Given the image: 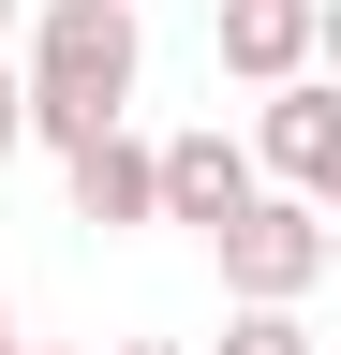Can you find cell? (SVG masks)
I'll return each mask as SVG.
<instances>
[{"mask_svg": "<svg viewBox=\"0 0 341 355\" xmlns=\"http://www.w3.org/2000/svg\"><path fill=\"white\" fill-rule=\"evenodd\" d=\"M30 60H15V119L30 148H74L90 119H134V74H149V15L134 0H30Z\"/></svg>", "mask_w": 341, "mask_h": 355, "instance_id": "6da1fadb", "label": "cell"}, {"mask_svg": "<svg viewBox=\"0 0 341 355\" xmlns=\"http://www.w3.org/2000/svg\"><path fill=\"white\" fill-rule=\"evenodd\" d=\"M208 252H223V296H312L341 237H326V193H282V178H252V193L208 222Z\"/></svg>", "mask_w": 341, "mask_h": 355, "instance_id": "7a4b0ae2", "label": "cell"}, {"mask_svg": "<svg viewBox=\"0 0 341 355\" xmlns=\"http://www.w3.org/2000/svg\"><path fill=\"white\" fill-rule=\"evenodd\" d=\"M252 178H282V193H341V89L326 74H282L267 119H252Z\"/></svg>", "mask_w": 341, "mask_h": 355, "instance_id": "3957f363", "label": "cell"}, {"mask_svg": "<svg viewBox=\"0 0 341 355\" xmlns=\"http://www.w3.org/2000/svg\"><path fill=\"white\" fill-rule=\"evenodd\" d=\"M60 193H74V222H90V237H134V222H163L149 207V133L134 119H90L60 148Z\"/></svg>", "mask_w": 341, "mask_h": 355, "instance_id": "277c9868", "label": "cell"}, {"mask_svg": "<svg viewBox=\"0 0 341 355\" xmlns=\"http://www.w3.org/2000/svg\"><path fill=\"white\" fill-rule=\"evenodd\" d=\"M238 193H252V148H238L223 119H208V133H163V148H149V207H163V222H193V237H208Z\"/></svg>", "mask_w": 341, "mask_h": 355, "instance_id": "5b68a950", "label": "cell"}, {"mask_svg": "<svg viewBox=\"0 0 341 355\" xmlns=\"http://www.w3.org/2000/svg\"><path fill=\"white\" fill-rule=\"evenodd\" d=\"M326 60V0H223V74L238 89H282Z\"/></svg>", "mask_w": 341, "mask_h": 355, "instance_id": "8992f818", "label": "cell"}, {"mask_svg": "<svg viewBox=\"0 0 341 355\" xmlns=\"http://www.w3.org/2000/svg\"><path fill=\"white\" fill-rule=\"evenodd\" d=\"M223 355H312V296H238L223 311Z\"/></svg>", "mask_w": 341, "mask_h": 355, "instance_id": "52a82bcc", "label": "cell"}, {"mask_svg": "<svg viewBox=\"0 0 341 355\" xmlns=\"http://www.w3.org/2000/svg\"><path fill=\"white\" fill-rule=\"evenodd\" d=\"M30 148V119H15V60H0V163H15Z\"/></svg>", "mask_w": 341, "mask_h": 355, "instance_id": "ba28073f", "label": "cell"}, {"mask_svg": "<svg viewBox=\"0 0 341 355\" xmlns=\"http://www.w3.org/2000/svg\"><path fill=\"white\" fill-rule=\"evenodd\" d=\"M15 15H30V0H0V44H15Z\"/></svg>", "mask_w": 341, "mask_h": 355, "instance_id": "9c48e42d", "label": "cell"}, {"mask_svg": "<svg viewBox=\"0 0 341 355\" xmlns=\"http://www.w3.org/2000/svg\"><path fill=\"white\" fill-rule=\"evenodd\" d=\"M0 355H15V296H0Z\"/></svg>", "mask_w": 341, "mask_h": 355, "instance_id": "30bf717a", "label": "cell"}, {"mask_svg": "<svg viewBox=\"0 0 341 355\" xmlns=\"http://www.w3.org/2000/svg\"><path fill=\"white\" fill-rule=\"evenodd\" d=\"M119 355H178V340H119Z\"/></svg>", "mask_w": 341, "mask_h": 355, "instance_id": "8fae6325", "label": "cell"}, {"mask_svg": "<svg viewBox=\"0 0 341 355\" xmlns=\"http://www.w3.org/2000/svg\"><path fill=\"white\" fill-rule=\"evenodd\" d=\"M15 355H60V340H15Z\"/></svg>", "mask_w": 341, "mask_h": 355, "instance_id": "7c38bea8", "label": "cell"}]
</instances>
